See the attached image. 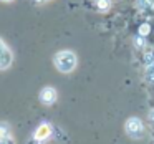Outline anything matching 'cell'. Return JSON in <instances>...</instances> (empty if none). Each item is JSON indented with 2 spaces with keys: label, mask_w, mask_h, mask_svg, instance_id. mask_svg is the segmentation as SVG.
Instances as JSON below:
<instances>
[{
  "label": "cell",
  "mask_w": 154,
  "mask_h": 144,
  "mask_svg": "<svg viewBox=\"0 0 154 144\" xmlns=\"http://www.w3.org/2000/svg\"><path fill=\"white\" fill-rule=\"evenodd\" d=\"M53 61H55L57 70L60 71V73H63V75L71 73V71L76 68V65H78V58H76V55H75L71 50H61V51H58V53L55 55Z\"/></svg>",
  "instance_id": "6da1fadb"
},
{
  "label": "cell",
  "mask_w": 154,
  "mask_h": 144,
  "mask_svg": "<svg viewBox=\"0 0 154 144\" xmlns=\"http://www.w3.org/2000/svg\"><path fill=\"white\" fill-rule=\"evenodd\" d=\"M124 131L131 139H141L144 136V124L139 118L133 116L124 123Z\"/></svg>",
  "instance_id": "7a4b0ae2"
},
{
  "label": "cell",
  "mask_w": 154,
  "mask_h": 144,
  "mask_svg": "<svg viewBox=\"0 0 154 144\" xmlns=\"http://www.w3.org/2000/svg\"><path fill=\"white\" fill-rule=\"evenodd\" d=\"M12 61H14V53L7 47V43L0 38V70H7Z\"/></svg>",
  "instance_id": "3957f363"
},
{
  "label": "cell",
  "mask_w": 154,
  "mask_h": 144,
  "mask_svg": "<svg viewBox=\"0 0 154 144\" xmlns=\"http://www.w3.org/2000/svg\"><path fill=\"white\" fill-rule=\"evenodd\" d=\"M57 90L55 88H51V86H47V88H43V90L40 91V100H42V103L43 104H53L55 101H57Z\"/></svg>",
  "instance_id": "277c9868"
},
{
  "label": "cell",
  "mask_w": 154,
  "mask_h": 144,
  "mask_svg": "<svg viewBox=\"0 0 154 144\" xmlns=\"http://www.w3.org/2000/svg\"><path fill=\"white\" fill-rule=\"evenodd\" d=\"M0 144H15L14 136L10 133V127L5 123H0Z\"/></svg>",
  "instance_id": "5b68a950"
},
{
  "label": "cell",
  "mask_w": 154,
  "mask_h": 144,
  "mask_svg": "<svg viewBox=\"0 0 154 144\" xmlns=\"http://www.w3.org/2000/svg\"><path fill=\"white\" fill-rule=\"evenodd\" d=\"M50 133H51L50 124H42V126L37 129V133H35V139H38V141H45L48 136H50Z\"/></svg>",
  "instance_id": "8992f818"
},
{
  "label": "cell",
  "mask_w": 154,
  "mask_h": 144,
  "mask_svg": "<svg viewBox=\"0 0 154 144\" xmlns=\"http://www.w3.org/2000/svg\"><path fill=\"white\" fill-rule=\"evenodd\" d=\"M96 5L100 10H108L111 7V0H96Z\"/></svg>",
  "instance_id": "52a82bcc"
},
{
  "label": "cell",
  "mask_w": 154,
  "mask_h": 144,
  "mask_svg": "<svg viewBox=\"0 0 154 144\" xmlns=\"http://www.w3.org/2000/svg\"><path fill=\"white\" fill-rule=\"evenodd\" d=\"M149 119H151V123H152V124H154V109H152V111H151V114H149Z\"/></svg>",
  "instance_id": "ba28073f"
},
{
  "label": "cell",
  "mask_w": 154,
  "mask_h": 144,
  "mask_svg": "<svg viewBox=\"0 0 154 144\" xmlns=\"http://www.w3.org/2000/svg\"><path fill=\"white\" fill-rule=\"evenodd\" d=\"M37 2H48V0H37Z\"/></svg>",
  "instance_id": "9c48e42d"
},
{
  "label": "cell",
  "mask_w": 154,
  "mask_h": 144,
  "mask_svg": "<svg viewBox=\"0 0 154 144\" xmlns=\"http://www.w3.org/2000/svg\"><path fill=\"white\" fill-rule=\"evenodd\" d=\"M2 2H12V0H2Z\"/></svg>",
  "instance_id": "30bf717a"
}]
</instances>
